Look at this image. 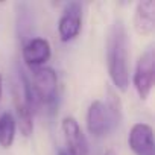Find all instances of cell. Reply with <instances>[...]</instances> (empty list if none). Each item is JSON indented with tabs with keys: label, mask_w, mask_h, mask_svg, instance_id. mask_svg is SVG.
Segmentation results:
<instances>
[{
	"label": "cell",
	"mask_w": 155,
	"mask_h": 155,
	"mask_svg": "<svg viewBox=\"0 0 155 155\" xmlns=\"http://www.w3.org/2000/svg\"><path fill=\"white\" fill-rule=\"evenodd\" d=\"M107 62L113 84L126 91L129 85V67H128V34L123 23L119 20L113 25L107 41Z\"/></svg>",
	"instance_id": "cell-1"
},
{
	"label": "cell",
	"mask_w": 155,
	"mask_h": 155,
	"mask_svg": "<svg viewBox=\"0 0 155 155\" xmlns=\"http://www.w3.org/2000/svg\"><path fill=\"white\" fill-rule=\"evenodd\" d=\"M120 123V102L111 93L110 102L94 101L87 113V128L94 137H102Z\"/></svg>",
	"instance_id": "cell-2"
},
{
	"label": "cell",
	"mask_w": 155,
	"mask_h": 155,
	"mask_svg": "<svg viewBox=\"0 0 155 155\" xmlns=\"http://www.w3.org/2000/svg\"><path fill=\"white\" fill-rule=\"evenodd\" d=\"M31 88L37 104H43V105L55 104L58 97V76L55 70L50 67L37 68L34 71Z\"/></svg>",
	"instance_id": "cell-3"
},
{
	"label": "cell",
	"mask_w": 155,
	"mask_h": 155,
	"mask_svg": "<svg viewBox=\"0 0 155 155\" xmlns=\"http://www.w3.org/2000/svg\"><path fill=\"white\" fill-rule=\"evenodd\" d=\"M153 50L149 49L144 53L140 55L137 64H135V71H134V87L140 96V99H147L152 85H153Z\"/></svg>",
	"instance_id": "cell-4"
},
{
	"label": "cell",
	"mask_w": 155,
	"mask_h": 155,
	"mask_svg": "<svg viewBox=\"0 0 155 155\" xmlns=\"http://www.w3.org/2000/svg\"><path fill=\"white\" fill-rule=\"evenodd\" d=\"M82 5L79 2H70L65 5L58 23V32L61 41L67 43L76 38L82 28Z\"/></svg>",
	"instance_id": "cell-5"
},
{
	"label": "cell",
	"mask_w": 155,
	"mask_h": 155,
	"mask_svg": "<svg viewBox=\"0 0 155 155\" xmlns=\"http://www.w3.org/2000/svg\"><path fill=\"white\" fill-rule=\"evenodd\" d=\"M62 134L70 155H88V141L74 117H65L62 120Z\"/></svg>",
	"instance_id": "cell-6"
},
{
	"label": "cell",
	"mask_w": 155,
	"mask_h": 155,
	"mask_svg": "<svg viewBox=\"0 0 155 155\" xmlns=\"http://www.w3.org/2000/svg\"><path fill=\"white\" fill-rule=\"evenodd\" d=\"M52 55V49L44 38H31L23 47V61L32 70L41 68Z\"/></svg>",
	"instance_id": "cell-7"
},
{
	"label": "cell",
	"mask_w": 155,
	"mask_h": 155,
	"mask_svg": "<svg viewBox=\"0 0 155 155\" xmlns=\"http://www.w3.org/2000/svg\"><path fill=\"white\" fill-rule=\"evenodd\" d=\"M129 149L135 155H153V134L147 123H135L128 135Z\"/></svg>",
	"instance_id": "cell-8"
},
{
	"label": "cell",
	"mask_w": 155,
	"mask_h": 155,
	"mask_svg": "<svg viewBox=\"0 0 155 155\" xmlns=\"http://www.w3.org/2000/svg\"><path fill=\"white\" fill-rule=\"evenodd\" d=\"M135 32L141 37H147L155 29V2L153 0H141L137 3L134 14Z\"/></svg>",
	"instance_id": "cell-9"
},
{
	"label": "cell",
	"mask_w": 155,
	"mask_h": 155,
	"mask_svg": "<svg viewBox=\"0 0 155 155\" xmlns=\"http://www.w3.org/2000/svg\"><path fill=\"white\" fill-rule=\"evenodd\" d=\"M14 101H15V114H17V120L15 125L18 126L20 132L25 137H29L34 131V122H32V110L31 107L25 102L23 96L20 93L14 94Z\"/></svg>",
	"instance_id": "cell-10"
},
{
	"label": "cell",
	"mask_w": 155,
	"mask_h": 155,
	"mask_svg": "<svg viewBox=\"0 0 155 155\" xmlns=\"http://www.w3.org/2000/svg\"><path fill=\"white\" fill-rule=\"evenodd\" d=\"M15 129H17V125L12 114L8 111L3 113L0 116V146L5 149H9L12 146L14 138H15Z\"/></svg>",
	"instance_id": "cell-11"
},
{
	"label": "cell",
	"mask_w": 155,
	"mask_h": 155,
	"mask_svg": "<svg viewBox=\"0 0 155 155\" xmlns=\"http://www.w3.org/2000/svg\"><path fill=\"white\" fill-rule=\"evenodd\" d=\"M58 155H70V153H68L65 149H59V150H58Z\"/></svg>",
	"instance_id": "cell-12"
},
{
	"label": "cell",
	"mask_w": 155,
	"mask_h": 155,
	"mask_svg": "<svg viewBox=\"0 0 155 155\" xmlns=\"http://www.w3.org/2000/svg\"><path fill=\"white\" fill-rule=\"evenodd\" d=\"M0 97H2V76H0Z\"/></svg>",
	"instance_id": "cell-13"
},
{
	"label": "cell",
	"mask_w": 155,
	"mask_h": 155,
	"mask_svg": "<svg viewBox=\"0 0 155 155\" xmlns=\"http://www.w3.org/2000/svg\"><path fill=\"white\" fill-rule=\"evenodd\" d=\"M105 155H116V153H114L113 150H107V152H105Z\"/></svg>",
	"instance_id": "cell-14"
}]
</instances>
